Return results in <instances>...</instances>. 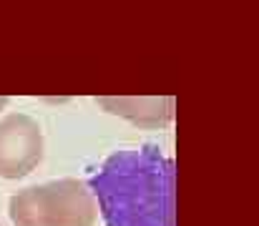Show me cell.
<instances>
[{"mask_svg":"<svg viewBox=\"0 0 259 226\" xmlns=\"http://www.w3.org/2000/svg\"><path fill=\"white\" fill-rule=\"evenodd\" d=\"M96 201L86 181L56 178L20 189L8 201L13 226H93Z\"/></svg>","mask_w":259,"mask_h":226,"instance_id":"cell-2","label":"cell"},{"mask_svg":"<svg viewBox=\"0 0 259 226\" xmlns=\"http://www.w3.org/2000/svg\"><path fill=\"white\" fill-rule=\"evenodd\" d=\"M106 113L121 116L144 128H164L174 118V98H96Z\"/></svg>","mask_w":259,"mask_h":226,"instance_id":"cell-4","label":"cell"},{"mask_svg":"<svg viewBox=\"0 0 259 226\" xmlns=\"http://www.w3.org/2000/svg\"><path fill=\"white\" fill-rule=\"evenodd\" d=\"M43 131L28 113L0 118V178L18 181L33 173L43 161Z\"/></svg>","mask_w":259,"mask_h":226,"instance_id":"cell-3","label":"cell"},{"mask_svg":"<svg viewBox=\"0 0 259 226\" xmlns=\"http://www.w3.org/2000/svg\"><path fill=\"white\" fill-rule=\"evenodd\" d=\"M8 101H10L8 96H0V111H5V106H8Z\"/></svg>","mask_w":259,"mask_h":226,"instance_id":"cell-5","label":"cell"},{"mask_svg":"<svg viewBox=\"0 0 259 226\" xmlns=\"http://www.w3.org/2000/svg\"><path fill=\"white\" fill-rule=\"evenodd\" d=\"M86 186L106 226H176V163L159 144L116 149Z\"/></svg>","mask_w":259,"mask_h":226,"instance_id":"cell-1","label":"cell"}]
</instances>
